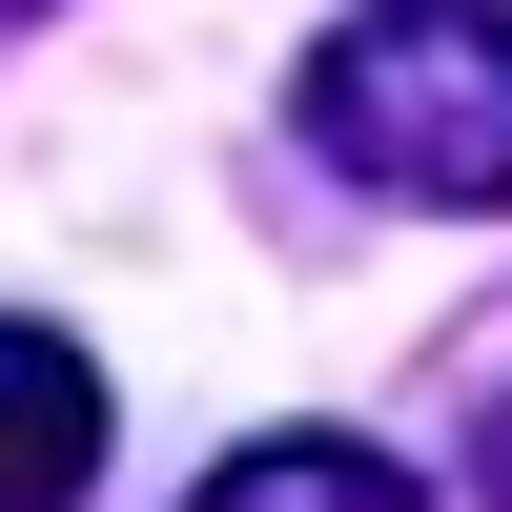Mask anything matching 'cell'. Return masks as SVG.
<instances>
[{"label":"cell","instance_id":"2","mask_svg":"<svg viewBox=\"0 0 512 512\" xmlns=\"http://www.w3.org/2000/svg\"><path fill=\"white\" fill-rule=\"evenodd\" d=\"M82 472H103V369L0 308V512H62Z\"/></svg>","mask_w":512,"mask_h":512},{"label":"cell","instance_id":"1","mask_svg":"<svg viewBox=\"0 0 512 512\" xmlns=\"http://www.w3.org/2000/svg\"><path fill=\"white\" fill-rule=\"evenodd\" d=\"M287 123L369 205H512V0H369V21H328Z\"/></svg>","mask_w":512,"mask_h":512},{"label":"cell","instance_id":"3","mask_svg":"<svg viewBox=\"0 0 512 512\" xmlns=\"http://www.w3.org/2000/svg\"><path fill=\"white\" fill-rule=\"evenodd\" d=\"M185 512H431V492H410L369 431H267V451H226Z\"/></svg>","mask_w":512,"mask_h":512},{"label":"cell","instance_id":"4","mask_svg":"<svg viewBox=\"0 0 512 512\" xmlns=\"http://www.w3.org/2000/svg\"><path fill=\"white\" fill-rule=\"evenodd\" d=\"M492 492H512V390H492Z\"/></svg>","mask_w":512,"mask_h":512},{"label":"cell","instance_id":"5","mask_svg":"<svg viewBox=\"0 0 512 512\" xmlns=\"http://www.w3.org/2000/svg\"><path fill=\"white\" fill-rule=\"evenodd\" d=\"M0 21H41V0H0Z\"/></svg>","mask_w":512,"mask_h":512}]
</instances>
